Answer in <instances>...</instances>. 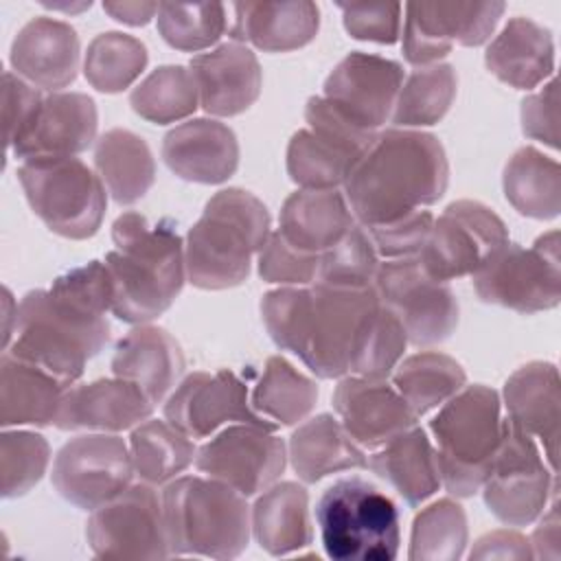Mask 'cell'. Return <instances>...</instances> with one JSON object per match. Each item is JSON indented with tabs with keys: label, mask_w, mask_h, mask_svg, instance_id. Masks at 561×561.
<instances>
[{
	"label": "cell",
	"mask_w": 561,
	"mask_h": 561,
	"mask_svg": "<svg viewBox=\"0 0 561 561\" xmlns=\"http://www.w3.org/2000/svg\"><path fill=\"white\" fill-rule=\"evenodd\" d=\"M458 75L449 64L421 66L408 75L394 101L392 123L401 129L436 125L456 99Z\"/></svg>",
	"instance_id": "41"
},
{
	"label": "cell",
	"mask_w": 561,
	"mask_h": 561,
	"mask_svg": "<svg viewBox=\"0 0 561 561\" xmlns=\"http://www.w3.org/2000/svg\"><path fill=\"white\" fill-rule=\"evenodd\" d=\"M377 305L373 287L289 285L263 296L261 316L278 348L298 355L320 379H337L348 375L355 333Z\"/></svg>",
	"instance_id": "2"
},
{
	"label": "cell",
	"mask_w": 561,
	"mask_h": 561,
	"mask_svg": "<svg viewBox=\"0 0 561 561\" xmlns=\"http://www.w3.org/2000/svg\"><path fill=\"white\" fill-rule=\"evenodd\" d=\"M305 121L309 127L298 129L287 145V173L300 188H337L377 131L359 127L324 96L307 101Z\"/></svg>",
	"instance_id": "11"
},
{
	"label": "cell",
	"mask_w": 561,
	"mask_h": 561,
	"mask_svg": "<svg viewBox=\"0 0 561 561\" xmlns=\"http://www.w3.org/2000/svg\"><path fill=\"white\" fill-rule=\"evenodd\" d=\"M344 28L351 37L377 44H394L401 35L399 2H337Z\"/></svg>",
	"instance_id": "51"
},
{
	"label": "cell",
	"mask_w": 561,
	"mask_h": 561,
	"mask_svg": "<svg viewBox=\"0 0 561 561\" xmlns=\"http://www.w3.org/2000/svg\"><path fill=\"white\" fill-rule=\"evenodd\" d=\"M131 451L114 434H81L64 443L53 462V486L70 504L94 511L123 493L134 478Z\"/></svg>",
	"instance_id": "16"
},
{
	"label": "cell",
	"mask_w": 561,
	"mask_h": 561,
	"mask_svg": "<svg viewBox=\"0 0 561 561\" xmlns=\"http://www.w3.org/2000/svg\"><path fill=\"white\" fill-rule=\"evenodd\" d=\"M486 508L506 526H528L559 491L557 473L541 458L533 436L504 419L500 447L482 482Z\"/></svg>",
	"instance_id": "12"
},
{
	"label": "cell",
	"mask_w": 561,
	"mask_h": 561,
	"mask_svg": "<svg viewBox=\"0 0 561 561\" xmlns=\"http://www.w3.org/2000/svg\"><path fill=\"white\" fill-rule=\"evenodd\" d=\"M68 388L50 373L9 353L0 359V423L55 425L64 392Z\"/></svg>",
	"instance_id": "33"
},
{
	"label": "cell",
	"mask_w": 561,
	"mask_h": 561,
	"mask_svg": "<svg viewBox=\"0 0 561 561\" xmlns=\"http://www.w3.org/2000/svg\"><path fill=\"white\" fill-rule=\"evenodd\" d=\"M373 289L379 302L399 318L408 342L414 346L438 344L458 327L456 294L447 283L432 278L419 256L379 263Z\"/></svg>",
	"instance_id": "13"
},
{
	"label": "cell",
	"mask_w": 561,
	"mask_h": 561,
	"mask_svg": "<svg viewBox=\"0 0 561 561\" xmlns=\"http://www.w3.org/2000/svg\"><path fill=\"white\" fill-rule=\"evenodd\" d=\"M559 83L550 79L539 92L522 101V131L552 149L559 147Z\"/></svg>",
	"instance_id": "53"
},
{
	"label": "cell",
	"mask_w": 561,
	"mask_h": 561,
	"mask_svg": "<svg viewBox=\"0 0 561 561\" xmlns=\"http://www.w3.org/2000/svg\"><path fill=\"white\" fill-rule=\"evenodd\" d=\"M530 541L517 530H491L482 535L469 559H530Z\"/></svg>",
	"instance_id": "54"
},
{
	"label": "cell",
	"mask_w": 561,
	"mask_h": 561,
	"mask_svg": "<svg viewBox=\"0 0 561 561\" xmlns=\"http://www.w3.org/2000/svg\"><path fill=\"white\" fill-rule=\"evenodd\" d=\"M199 103L193 72L184 66H160L151 70L129 94L131 110L158 125L175 123L195 112Z\"/></svg>",
	"instance_id": "42"
},
{
	"label": "cell",
	"mask_w": 561,
	"mask_h": 561,
	"mask_svg": "<svg viewBox=\"0 0 561 561\" xmlns=\"http://www.w3.org/2000/svg\"><path fill=\"white\" fill-rule=\"evenodd\" d=\"M129 451L140 482L160 486L175 480L195 460L197 447L167 419H147L131 430Z\"/></svg>",
	"instance_id": "38"
},
{
	"label": "cell",
	"mask_w": 561,
	"mask_h": 561,
	"mask_svg": "<svg viewBox=\"0 0 561 561\" xmlns=\"http://www.w3.org/2000/svg\"><path fill=\"white\" fill-rule=\"evenodd\" d=\"M270 232V213L256 195L237 186L217 191L186 234L188 283L199 289L241 285Z\"/></svg>",
	"instance_id": "5"
},
{
	"label": "cell",
	"mask_w": 561,
	"mask_h": 561,
	"mask_svg": "<svg viewBox=\"0 0 561 561\" xmlns=\"http://www.w3.org/2000/svg\"><path fill=\"white\" fill-rule=\"evenodd\" d=\"M401 83L399 61L355 50L329 72L322 96L359 127L377 131L392 116Z\"/></svg>",
	"instance_id": "20"
},
{
	"label": "cell",
	"mask_w": 561,
	"mask_h": 561,
	"mask_svg": "<svg viewBox=\"0 0 561 561\" xmlns=\"http://www.w3.org/2000/svg\"><path fill=\"white\" fill-rule=\"evenodd\" d=\"M114 250L105 254L112 280V313L131 324L162 316L186 280L182 237L169 221L149 224L127 210L112 224Z\"/></svg>",
	"instance_id": "4"
},
{
	"label": "cell",
	"mask_w": 561,
	"mask_h": 561,
	"mask_svg": "<svg viewBox=\"0 0 561 561\" xmlns=\"http://www.w3.org/2000/svg\"><path fill=\"white\" fill-rule=\"evenodd\" d=\"M107 311H112V280L105 263L72 267L48 289H33L15 305V337L4 353L50 373L70 388L83 375L85 362L110 340Z\"/></svg>",
	"instance_id": "1"
},
{
	"label": "cell",
	"mask_w": 561,
	"mask_h": 561,
	"mask_svg": "<svg viewBox=\"0 0 561 561\" xmlns=\"http://www.w3.org/2000/svg\"><path fill=\"white\" fill-rule=\"evenodd\" d=\"M18 180L31 210L59 237L81 241L101 228L105 186L75 156H39L22 160Z\"/></svg>",
	"instance_id": "9"
},
{
	"label": "cell",
	"mask_w": 561,
	"mask_h": 561,
	"mask_svg": "<svg viewBox=\"0 0 561 561\" xmlns=\"http://www.w3.org/2000/svg\"><path fill=\"white\" fill-rule=\"evenodd\" d=\"M230 37L265 53L296 50L309 44L320 28L316 2H237Z\"/></svg>",
	"instance_id": "29"
},
{
	"label": "cell",
	"mask_w": 561,
	"mask_h": 561,
	"mask_svg": "<svg viewBox=\"0 0 561 561\" xmlns=\"http://www.w3.org/2000/svg\"><path fill=\"white\" fill-rule=\"evenodd\" d=\"M158 2H103L105 13L129 26L147 24L153 15H158Z\"/></svg>",
	"instance_id": "56"
},
{
	"label": "cell",
	"mask_w": 561,
	"mask_h": 561,
	"mask_svg": "<svg viewBox=\"0 0 561 561\" xmlns=\"http://www.w3.org/2000/svg\"><path fill=\"white\" fill-rule=\"evenodd\" d=\"M153 412L151 399L140 386L123 377L96 379L64 392L55 425L59 430L123 432L147 421Z\"/></svg>",
	"instance_id": "23"
},
{
	"label": "cell",
	"mask_w": 561,
	"mask_h": 561,
	"mask_svg": "<svg viewBox=\"0 0 561 561\" xmlns=\"http://www.w3.org/2000/svg\"><path fill=\"white\" fill-rule=\"evenodd\" d=\"M465 383V368L438 351L414 353L397 364L392 373V386L419 416L443 405Z\"/></svg>",
	"instance_id": "40"
},
{
	"label": "cell",
	"mask_w": 561,
	"mask_h": 561,
	"mask_svg": "<svg viewBox=\"0 0 561 561\" xmlns=\"http://www.w3.org/2000/svg\"><path fill=\"white\" fill-rule=\"evenodd\" d=\"M504 405L508 421L543 445L550 471L559 469L561 436V383L559 370L550 362H528L504 383Z\"/></svg>",
	"instance_id": "22"
},
{
	"label": "cell",
	"mask_w": 561,
	"mask_h": 561,
	"mask_svg": "<svg viewBox=\"0 0 561 561\" xmlns=\"http://www.w3.org/2000/svg\"><path fill=\"white\" fill-rule=\"evenodd\" d=\"M320 254L294 248L278 230L270 232L263 250L259 252V274L267 283L283 287L309 285L318 278Z\"/></svg>",
	"instance_id": "49"
},
{
	"label": "cell",
	"mask_w": 561,
	"mask_h": 561,
	"mask_svg": "<svg viewBox=\"0 0 561 561\" xmlns=\"http://www.w3.org/2000/svg\"><path fill=\"white\" fill-rule=\"evenodd\" d=\"M256 543L272 557L300 552L311 543L309 493L298 482L267 486L250 511Z\"/></svg>",
	"instance_id": "32"
},
{
	"label": "cell",
	"mask_w": 561,
	"mask_h": 561,
	"mask_svg": "<svg viewBox=\"0 0 561 561\" xmlns=\"http://www.w3.org/2000/svg\"><path fill=\"white\" fill-rule=\"evenodd\" d=\"M333 408L346 434L362 447L377 449L416 425L419 414L386 379L344 377L333 392Z\"/></svg>",
	"instance_id": "21"
},
{
	"label": "cell",
	"mask_w": 561,
	"mask_h": 561,
	"mask_svg": "<svg viewBox=\"0 0 561 561\" xmlns=\"http://www.w3.org/2000/svg\"><path fill=\"white\" fill-rule=\"evenodd\" d=\"M164 419L188 438H208L232 421L265 430L278 427L252 410L248 386L232 370L186 375L169 394Z\"/></svg>",
	"instance_id": "19"
},
{
	"label": "cell",
	"mask_w": 561,
	"mask_h": 561,
	"mask_svg": "<svg viewBox=\"0 0 561 561\" xmlns=\"http://www.w3.org/2000/svg\"><path fill=\"white\" fill-rule=\"evenodd\" d=\"M467 539L465 508L456 500L443 497L414 517L408 557L412 561H456L465 554Z\"/></svg>",
	"instance_id": "45"
},
{
	"label": "cell",
	"mask_w": 561,
	"mask_h": 561,
	"mask_svg": "<svg viewBox=\"0 0 561 561\" xmlns=\"http://www.w3.org/2000/svg\"><path fill=\"white\" fill-rule=\"evenodd\" d=\"M162 511L171 554L234 559L250 541L245 495L217 478L171 480L162 491Z\"/></svg>",
	"instance_id": "6"
},
{
	"label": "cell",
	"mask_w": 561,
	"mask_h": 561,
	"mask_svg": "<svg viewBox=\"0 0 561 561\" xmlns=\"http://www.w3.org/2000/svg\"><path fill=\"white\" fill-rule=\"evenodd\" d=\"M147 48L127 33L107 31L96 35L83 57V75L99 92H121L129 88L147 66Z\"/></svg>",
	"instance_id": "44"
},
{
	"label": "cell",
	"mask_w": 561,
	"mask_h": 561,
	"mask_svg": "<svg viewBox=\"0 0 561 561\" xmlns=\"http://www.w3.org/2000/svg\"><path fill=\"white\" fill-rule=\"evenodd\" d=\"M434 226V217L430 210H414L403 217H397L386 224L377 226H362L377 254L386 259H403V256H419L421 250L425 248L430 232Z\"/></svg>",
	"instance_id": "50"
},
{
	"label": "cell",
	"mask_w": 561,
	"mask_h": 561,
	"mask_svg": "<svg viewBox=\"0 0 561 561\" xmlns=\"http://www.w3.org/2000/svg\"><path fill=\"white\" fill-rule=\"evenodd\" d=\"M449 164L440 140L416 129H386L353 164L344 197L359 226H377L438 202Z\"/></svg>",
	"instance_id": "3"
},
{
	"label": "cell",
	"mask_w": 561,
	"mask_h": 561,
	"mask_svg": "<svg viewBox=\"0 0 561 561\" xmlns=\"http://www.w3.org/2000/svg\"><path fill=\"white\" fill-rule=\"evenodd\" d=\"M162 160L186 182L221 184L239 167V142L228 125L191 118L164 134Z\"/></svg>",
	"instance_id": "24"
},
{
	"label": "cell",
	"mask_w": 561,
	"mask_h": 561,
	"mask_svg": "<svg viewBox=\"0 0 561 561\" xmlns=\"http://www.w3.org/2000/svg\"><path fill=\"white\" fill-rule=\"evenodd\" d=\"M316 401V381L296 370L283 355L265 359L263 373L250 397L252 410L274 425H296L313 410Z\"/></svg>",
	"instance_id": "39"
},
{
	"label": "cell",
	"mask_w": 561,
	"mask_h": 561,
	"mask_svg": "<svg viewBox=\"0 0 561 561\" xmlns=\"http://www.w3.org/2000/svg\"><path fill=\"white\" fill-rule=\"evenodd\" d=\"M44 96L42 92L18 77L15 72L2 75V118H4V142L9 149H13L15 142L22 140V136L33 125L39 105Z\"/></svg>",
	"instance_id": "52"
},
{
	"label": "cell",
	"mask_w": 561,
	"mask_h": 561,
	"mask_svg": "<svg viewBox=\"0 0 561 561\" xmlns=\"http://www.w3.org/2000/svg\"><path fill=\"white\" fill-rule=\"evenodd\" d=\"M188 70L197 83L199 105L208 114H241L261 94V64L245 44L228 42L215 50L199 53L191 59Z\"/></svg>",
	"instance_id": "25"
},
{
	"label": "cell",
	"mask_w": 561,
	"mask_h": 561,
	"mask_svg": "<svg viewBox=\"0 0 561 561\" xmlns=\"http://www.w3.org/2000/svg\"><path fill=\"white\" fill-rule=\"evenodd\" d=\"M500 412V394L489 386L473 383L449 397L430 421L440 484L451 495L469 497L480 491L502 440L504 419Z\"/></svg>",
	"instance_id": "7"
},
{
	"label": "cell",
	"mask_w": 561,
	"mask_h": 561,
	"mask_svg": "<svg viewBox=\"0 0 561 561\" xmlns=\"http://www.w3.org/2000/svg\"><path fill=\"white\" fill-rule=\"evenodd\" d=\"M379 254L362 226H353L342 239L320 254L318 283L342 287H373Z\"/></svg>",
	"instance_id": "48"
},
{
	"label": "cell",
	"mask_w": 561,
	"mask_h": 561,
	"mask_svg": "<svg viewBox=\"0 0 561 561\" xmlns=\"http://www.w3.org/2000/svg\"><path fill=\"white\" fill-rule=\"evenodd\" d=\"M85 539L99 559L171 557L162 497L151 484H129L123 493L92 511Z\"/></svg>",
	"instance_id": "14"
},
{
	"label": "cell",
	"mask_w": 561,
	"mask_h": 561,
	"mask_svg": "<svg viewBox=\"0 0 561 561\" xmlns=\"http://www.w3.org/2000/svg\"><path fill=\"white\" fill-rule=\"evenodd\" d=\"M316 522L324 552L335 561H392L399 552V511L362 478H342L327 486Z\"/></svg>",
	"instance_id": "8"
},
{
	"label": "cell",
	"mask_w": 561,
	"mask_h": 561,
	"mask_svg": "<svg viewBox=\"0 0 561 561\" xmlns=\"http://www.w3.org/2000/svg\"><path fill=\"white\" fill-rule=\"evenodd\" d=\"M94 169L118 206L138 202L156 180V162L142 136L114 127L94 147Z\"/></svg>",
	"instance_id": "36"
},
{
	"label": "cell",
	"mask_w": 561,
	"mask_h": 561,
	"mask_svg": "<svg viewBox=\"0 0 561 561\" xmlns=\"http://www.w3.org/2000/svg\"><path fill=\"white\" fill-rule=\"evenodd\" d=\"M473 289L482 302L537 313L561 300L559 232L541 234L530 248L504 243L471 274Z\"/></svg>",
	"instance_id": "10"
},
{
	"label": "cell",
	"mask_w": 561,
	"mask_h": 561,
	"mask_svg": "<svg viewBox=\"0 0 561 561\" xmlns=\"http://www.w3.org/2000/svg\"><path fill=\"white\" fill-rule=\"evenodd\" d=\"M353 226L355 217L337 188H300L283 202L278 232L294 248L322 254Z\"/></svg>",
	"instance_id": "31"
},
{
	"label": "cell",
	"mask_w": 561,
	"mask_h": 561,
	"mask_svg": "<svg viewBox=\"0 0 561 561\" xmlns=\"http://www.w3.org/2000/svg\"><path fill=\"white\" fill-rule=\"evenodd\" d=\"M539 517L541 519H539V524H537V528L533 530V537H530L533 557H537V559H559L561 557V548H559L561 519H559L557 493L552 495L550 508L543 511Z\"/></svg>",
	"instance_id": "55"
},
{
	"label": "cell",
	"mask_w": 561,
	"mask_h": 561,
	"mask_svg": "<svg viewBox=\"0 0 561 561\" xmlns=\"http://www.w3.org/2000/svg\"><path fill=\"white\" fill-rule=\"evenodd\" d=\"M484 64L502 83L533 90L554 70L552 35L530 18H511L486 46Z\"/></svg>",
	"instance_id": "30"
},
{
	"label": "cell",
	"mask_w": 561,
	"mask_h": 561,
	"mask_svg": "<svg viewBox=\"0 0 561 561\" xmlns=\"http://www.w3.org/2000/svg\"><path fill=\"white\" fill-rule=\"evenodd\" d=\"M504 243H508V230L489 206L458 199L434 219L419 261L432 278L447 283L473 274Z\"/></svg>",
	"instance_id": "15"
},
{
	"label": "cell",
	"mask_w": 561,
	"mask_h": 561,
	"mask_svg": "<svg viewBox=\"0 0 561 561\" xmlns=\"http://www.w3.org/2000/svg\"><path fill=\"white\" fill-rule=\"evenodd\" d=\"M50 458L46 438L37 432L13 430L0 436V478L2 497L28 493L44 476Z\"/></svg>",
	"instance_id": "47"
},
{
	"label": "cell",
	"mask_w": 561,
	"mask_h": 561,
	"mask_svg": "<svg viewBox=\"0 0 561 561\" xmlns=\"http://www.w3.org/2000/svg\"><path fill=\"white\" fill-rule=\"evenodd\" d=\"M112 373L140 386L156 405L164 401L182 377L184 353L167 329L145 322L116 342Z\"/></svg>",
	"instance_id": "28"
},
{
	"label": "cell",
	"mask_w": 561,
	"mask_h": 561,
	"mask_svg": "<svg viewBox=\"0 0 561 561\" xmlns=\"http://www.w3.org/2000/svg\"><path fill=\"white\" fill-rule=\"evenodd\" d=\"M11 66L18 77L37 88H66L77 77L79 35L64 20L33 18L11 44Z\"/></svg>",
	"instance_id": "26"
},
{
	"label": "cell",
	"mask_w": 561,
	"mask_h": 561,
	"mask_svg": "<svg viewBox=\"0 0 561 561\" xmlns=\"http://www.w3.org/2000/svg\"><path fill=\"white\" fill-rule=\"evenodd\" d=\"M504 2H408L403 22V57L412 66H432L454 44L480 46L497 26Z\"/></svg>",
	"instance_id": "17"
},
{
	"label": "cell",
	"mask_w": 561,
	"mask_h": 561,
	"mask_svg": "<svg viewBox=\"0 0 561 561\" xmlns=\"http://www.w3.org/2000/svg\"><path fill=\"white\" fill-rule=\"evenodd\" d=\"M405 344L408 335L403 324L390 309L379 302L366 313L355 333L348 357V375L386 379L403 357Z\"/></svg>",
	"instance_id": "43"
},
{
	"label": "cell",
	"mask_w": 561,
	"mask_h": 561,
	"mask_svg": "<svg viewBox=\"0 0 561 561\" xmlns=\"http://www.w3.org/2000/svg\"><path fill=\"white\" fill-rule=\"evenodd\" d=\"M502 186L508 204L533 219H554L561 208V169L535 147H519L506 162Z\"/></svg>",
	"instance_id": "37"
},
{
	"label": "cell",
	"mask_w": 561,
	"mask_h": 561,
	"mask_svg": "<svg viewBox=\"0 0 561 561\" xmlns=\"http://www.w3.org/2000/svg\"><path fill=\"white\" fill-rule=\"evenodd\" d=\"M202 473L230 484L250 497L272 486L287 465L285 443L274 430L259 425H228L204 443L195 454Z\"/></svg>",
	"instance_id": "18"
},
{
	"label": "cell",
	"mask_w": 561,
	"mask_h": 561,
	"mask_svg": "<svg viewBox=\"0 0 561 561\" xmlns=\"http://www.w3.org/2000/svg\"><path fill=\"white\" fill-rule=\"evenodd\" d=\"M96 125V105L88 94L53 92L44 96L33 125L11 151L22 160L39 156H75L92 145Z\"/></svg>",
	"instance_id": "27"
},
{
	"label": "cell",
	"mask_w": 561,
	"mask_h": 561,
	"mask_svg": "<svg viewBox=\"0 0 561 561\" xmlns=\"http://www.w3.org/2000/svg\"><path fill=\"white\" fill-rule=\"evenodd\" d=\"M368 467L410 506H419L440 486L436 451L423 427L414 425L375 451Z\"/></svg>",
	"instance_id": "34"
},
{
	"label": "cell",
	"mask_w": 561,
	"mask_h": 561,
	"mask_svg": "<svg viewBox=\"0 0 561 561\" xmlns=\"http://www.w3.org/2000/svg\"><path fill=\"white\" fill-rule=\"evenodd\" d=\"M287 456L302 482H318L337 471L368 467L364 451L331 414H318L298 425L289 436Z\"/></svg>",
	"instance_id": "35"
},
{
	"label": "cell",
	"mask_w": 561,
	"mask_h": 561,
	"mask_svg": "<svg viewBox=\"0 0 561 561\" xmlns=\"http://www.w3.org/2000/svg\"><path fill=\"white\" fill-rule=\"evenodd\" d=\"M158 33L184 53H197L215 44L226 31V7L221 2H160Z\"/></svg>",
	"instance_id": "46"
}]
</instances>
